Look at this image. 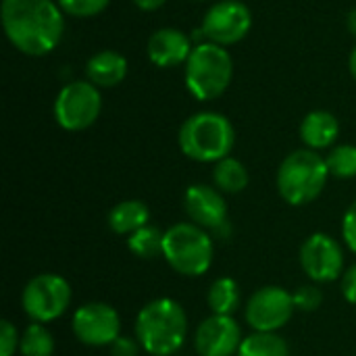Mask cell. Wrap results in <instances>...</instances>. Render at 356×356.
<instances>
[{"mask_svg":"<svg viewBox=\"0 0 356 356\" xmlns=\"http://www.w3.org/2000/svg\"><path fill=\"white\" fill-rule=\"evenodd\" d=\"M2 29L27 56L50 54L63 40L65 13L54 0H2Z\"/></svg>","mask_w":356,"mask_h":356,"instance_id":"1","label":"cell"},{"mask_svg":"<svg viewBox=\"0 0 356 356\" xmlns=\"http://www.w3.org/2000/svg\"><path fill=\"white\" fill-rule=\"evenodd\" d=\"M188 336V315L173 298H156L144 305L136 317V338L150 356H173Z\"/></svg>","mask_w":356,"mask_h":356,"instance_id":"2","label":"cell"},{"mask_svg":"<svg viewBox=\"0 0 356 356\" xmlns=\"http://www.w3.org/2000/svg\"><path fill=\"white\" fill-rule=\"evenodd\" d=\"M177 144L179 150L196 163H219L232 154L236 129L225 115L202 111L181 123Z\"/></svg>","mask_w":356,"mask_h":356,"instance_id":"3","label":"cell"},{"mask_svg":"<svg viewBox=\"0 0 356 356\" xmlns=\"http://www.w3.org/2000/svg\"><path fill=\"white\" fill-rule=\"evenodd\" d=\"M330 179L325 159L311 148L290 152L277 169V192L290 207H305L321 196Z\"/></svg>","mask_w":356,"mask_h":356,"instance_id":"4","label":"cell"},{"mask_svg":"<svg viewBox=\"0 0 356 356\" xmlns=\"http://www.w3.org/2000/svg\"><path fill=\"white\" fill-rule=\"evenodd\" d=\"M234 58L225 46L213 42H200L194 46L186 63V88L200 100L209 102L219 98L232 83Z\"/></svg>","mask_w":356,"mask_h":356,"instance_id":"5","label":"cell"},{"mask_svg":"<svg viewBox=\"0 0 356 356\" xmlns=\"http://www.w3.org/2000/svg\"><path fill=\"white\" fill-rule=\"evenodd\" d=\"M215 257L213 236L196 223H175L165 232L163 259L173 271L186 277L204 275Z\"/></svg>","mask_w":356,"mask_h":356,"instance_id":"6","label":"cell"},{"mask_svg":"<svg viewBox=\"0 0 356 356\" xmlns=\"http://www.w3.org/2000/svg\"><path fill=\"white\" fill-rule=\"evenodd\" d=\"M69 305L71 286L56 273L33 275L21 292V307L31 323H52L67 313Z\"/></svg>","mask_w":356,"mask_h":356,"instance_id":"7","label":"cell"},{"mask_svg":"<svg viewBox=\"0 0 356 356\" xmlns=\"http://www.w3.org/2000/svg\"><path fill=\"white\" fill-rule=\"evenodd\" d=\"M102 111V96L92 81H71L54 98V119L65 131H83L96 123Z\"/></svg>","mask_w":356,"mask_h":356,"instance_id":"8","label":"cell"},{"mask_svg":"<svg viewBox=\"0 0 356 356\" xmlns=\"http://www.w3.org/2000/svg\"><path fill=\"white\" fill-rule=\"evenodd\" d=\"M296 307L292 292L280 288V286H265L259 288L244 307L246 323L252 327V332L263 334H277L282 327L288 325L292 319Z\"/></svg>","mask_w":356,"mask_h":356,"instance_id":"9","label":"cell"},{"mask_svg":"<svg viewBox=\"0 0 356 356\" xmlns=\"http://www.w3.org/2000/svg\"><path fill=\"white\" fill-rule=\"evenodd\" d=\"M250 27H252V13L248 4H244L242 0H219L207 10L200 31L207 42L219 46H232L244 40Z\"/></svg>","mask_w":356,"mask_h":356,"instance_id":"10","label":"cell"},{"mask_svg":"<svg viewBox=\"0 0 356 356\" xmlns=\"http://www.w3.org/2000/svg\"><path fill=\"white\" fill-rule=\"evenodd\" d=\"M300 267L315 284H330L344 275V250L327 234H313L300 246Z\"/></svg>","mask_w":356,"mask_h":356,"instance_id":"11","label":"cell"},{"mask_svg":"<svg viewBox=\"0 0 356 356\" xmlns=\"http://www.w3.org/2000/svg\"><path fill=\"white\" fill-rule=\"evenodd\" d=\"M184 209L192 223L207 229L217 238L229 236V219H227V202L223 192L215 186L194 184L184 194Z\"/></svg>","mask_w":356,"mask_h":356,"instance_id":"12","label":"cell"},{"mask_svg":"<svg viewBox=\"0 0 356 356\" xmlns=\"http://www.w3.org/2000/svg\"><path fill=\"white\" fill-rule=\"evenodd\" d=\"M71 330L86 346H111L121 336V317L106 302H88L73 313Z\"/></svg>","mask_w":356,"mask_h":356,"instance_id":"13","label":"cell"},{"mask_svg":"<svg viewBox=\"0 0 356 356\" xmlns=\"http://www.w3.org/2000/svg\"><path fill=\"white\" fill-rule=\"evenodd\" d=\"M242 340L240 323L232 315H211L198 325L194 348L200 356H234L238 355Z\"/></svg>","mask_w":356,"mask_h":356,"instance_id":"14","label":"cell"},{"mask_svg":"<svg viewBox=\"0 0 356 356\" xmlns=\"http://www.w3.org/2000/svg\"><path fill=\"white\" fill-rule=\"evenodd\" d=\"M192 50L194 46L190 35L177 27H161L148 40V58L161 69L188 63Z\"/></svg>","mask_w":356,"mask_h":356,"instance_id":"15","label":"cell"},{"mask_svg":"<svg viewBox=\"0 0 356 356\" xmlns=\"http://www.w3.org/2000/svg\"><path fill=\"white\" fill-rule=\"evenodd\" d=\"M340 136V123L330 111H311L300 123V140L311 150L334 146Z\"/></svg>","mask_w":356,"mask_h":356,"instance_id":"16","label":"cell"},{"mask_svg":"<svg viewBox=\"0 0 356 356\" xmlns=\"http://www.w3.org/2000/svg\"><path fill=\"white\" fill-rule=\"evenodd\" d=\"M88 81L98 88H115L127 75V60L123 54L115 50H100L96 52L86 65Z\"/></svg>","mask_w":356,"mask_h":356,"instance_id":"17","label":"cell"},{"mask_svg":"<svg viewBox=\"0 0 356 356\" xmlns=\"http://www.w3.org/2000/svg\"><path fill=\"white\" fill-rule=\"evenodd\" d=\"M150 223V209L142 200H123L108 213V229L117 236H131Z\"/></svg>","mask_w":356,"mask_h":356,"instance_id":"18","label":"cell"},{"mask_svg":"<svg viewBox=\"0 0 356 356\" xmlns=\"http://www.w3.org/2000/svg\"><path fill=\"white\" fill-rule=\"evenodd\" d=\"M213 181H215V188L221 190L223 194H240L248 188L250 173L242 161L234 156H225L223 161L215 163Z\"/></svg>","mask_w":356,"mask_h":356,"instance_id":"19","label":"cell"},{"mask_svg":"<svg viewBox=\"0 0 356 356\" xmlns=\"http://www.w3.org/2000/svg\"><path fill=\"white\" fill-rule=\"evenodd\" d=\"M240 300H242L240 286L232 277L215 280L209 288V294H207L211 315H232L234 317V313L240 307Z\"/></svg>","mask_w":356,"mask_h":356,"instance_id":"20","label":"cell"},{"mask_svg":"<svg viewBox=\"0 0 356 356\" xmlns=\"http://www.w3.org/2000/svg\"><path fill=\"white\" fill-rule=\"evenodd\" d=\"M163 242H165V232H161L154 225H146L131 236H127V248L134 257L138 259H156L163 257Z\"/></svg>","mask_w":356,"mask_h":356,"instance_id":"21","label":"cell"},{"mask_svg":"<svg viewBox=\"0 0 356 356\" xmlns=\"http://www.w3.org/2000/svg\"><path fill=\"white\" fill-rule=\"evenodd\" d=\"M238 356H290V348L277 334L254 332L242 340Z\"/></svg>","mask_w":356,"mask_h":356,"instance_id":"22","label":"cell"},{"mask_svg":"<svg viewBox=\"0 0 356 356\" xmlns=\"http://www.w3.org/2000/svg\"><path fill=\"white\" fill-rule=\"evenodd\" d=\"M21 356H52L54 338L44 323H29L21 336L19 344Z\"/></svg>","mask_w":356,"mask_h":356,"instance_id":"23","label":"cell"},{"mask_svg":"<svg viewBox=\"0 0 356 356\" xmlns=\"http://www.w3.org/2000/svg\"><path fill=\"white\" fill-rule=\"evenodd\" d=\"M330 175L338 179H350L356 177V146L353 144H340L330 150L325 156Z\"/></svg>","mask_w":356,"mask_h":356,"instance_id":"24","label":"cell"},{"mask_svg":"<svg viewBox=\"0 0 356 356\" xmlns=\"http://www.w3.org/2000/svg\"><path fill=\"white\" fill-rule=\"evenodd\" d=\"M56 2H58V6L63 8L65 15L86 19V17L100 15L108 6L111 0H56Z\"/></svg>","mask_w":356,"mask_h":356,"instance_id":"25","label":"cell"},{"mask_svg":"<svg viewBox=\"0 0 356 356\" xmlns=\"http://www.w3.org/2000/svg\"><path fill=\"white\" fill-rule=\"evenodd\" d=\"M292 298H294V307L296 311H302V313H313L321 307L323 302V292L319 290L317 284H309V286H300L292 292Z\"/></svg>","mask_w":356,"mask_h":356,"instance_id":"26","label":"cell"},{"mask_svg":"<svg viewBox=\"0 0 356 356\" xmlns=\"http://www.w3.org/2000/svg\"><path fill=\"white\" fill-rule=\"evenodd\" d=\"M21 336L10 321H0V356H13L19 350Z\"/></svg>","mask_w":356,"mask_h":356,"instance_id":"27","label":"cell"},{"mask_svg":"<svg viewBox=\"0 0 356 356\" xmlns=\"http://www.w3.org/2000/svg\"><path fill=\"white\" fill-rule=\"evenodd\" d=\"M342 238H344L346 246L350 248V252L356 254V200L348 207V211L344 213V219H342Z\"/></svg>","mask_w":356,"mask_h":356,"instance_id":"28","label":"cell"},{"mask_svg":"<svg viewBox=\"0 0 356 356\" xmlns=\"http://www.w3.org/2000/svg\"><path fill=\"white\" fill-rule=\"evenodd\" d=\"M108 350H111V356H140L142 346H140L138 338L119 336V338L108 346Z\"/></svg>","mask_w":356,"mask_h":356,"instance_id":"29","label":"cell"},{"mask_svg":"<svg viewBox=\"0 0 356 356\" xmlns=\"http://www.w3.org/2000/svg\"><path fill=\"white\" fill-rule=\"evenodd\" d=\"M342 296L346 298V302L356 305V263L350 265L342 275Z\"/></svg>","mask_w":356,"mask_h":356,"instance_id":"30","label":"cell"},{"mask_svg":"<svg viewBox=\"0 0 356 356\" xmlns=\"http://www.w3.org/2000/svg\"><path fill=\"white\" fill-rule=\"evenodd\" d=\"M167 0H134V4L140 10H159Z\"/></svg>","mask_w":356,"mask_h":356,"instance_id":"31","label":"cell"},{"mask_svg":"<svg viewBox=\"0 0 356 356\" xmlns=\"http://www.w3.org/2000/svg\"><path fill=\"white\" fill-rule=\"evenodd\" d=\"M346 27H348V31L356 38V8H353V10L348 13V17H346Z\"/></svg>","mask_w":356,"mask_h":356,"instance_id":"32","label":"cell"},{"mask_svg":"<svg viewBox=\"0 0 356 356\" xmlns=\"http://www.w3.org/2000/svg\"><path fill=\"white\" fill-rule=\"evenodd\" d=\"M348 69H350V75L355 77V81H356V46L353 48V52H350V58H348Z\"/></svg>","mask_w":356,"mask_h":356,"instance_id":"33","label":"cell"},{"mask_svg":"<svg viewBox=\"0 0 356 356\" xmlns=\"http://www.w3.org/2000/svg\"><path fill=\"white\" fill-rule=\"evenodd\" d=\"M173 356H175V355H173Z\"/></svg>","mask_w":356,"mask_h":356,"instance_id":"34","label":"cell"}]
</instances>
